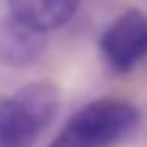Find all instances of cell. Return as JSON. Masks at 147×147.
Here are the masks:
<instances>
[{"instance_id":"cell-4","label":"cell","mask_w":147,"mask_h":147,"mask_svg":"<svg viewBox=\"0 0 147 147\" xmlns=\"http://www.w3.org/2000/svg\"><path fill=\"white\" fill-rule=\"evenodd\" d=\"M13 98L43 134L58 115L62 96H60V88L51 81H34L19 88L13 94Z\"/></svg>"},{"instance_id":"cell-2","label":"cell","mask_w":147,"mask_h":147,"mask_svg":"<svg viewBox=\"0 0 147 147\" xmlns=\"http://www.w3.org/2000/svg\"><path fill=\"white\" fill-rule=\"evenodd\" d=\"M98 47L115 73H130L147 58V15L139 9H128L105 28Z\"/></svg>"},{"instance_id":"cell-1","label":"cell","mask_w":147,"mask_h":147,"mask_svg":"<svg viewBox=\"0 0 147 147\" xmlns=\"http://www.w3.org/2000/svg\"><path fill=\"white\" fill-rule=\"evenodd\" d=\"M139 109L128 100L98 98L75 111L47 147H111L139 126Z\"/></svg>"},{"instance_id":"cell-6","label":"cell","mask_w":147,"mask_h":147,"mask_svg":"<svg viewBox=\"0 0 147 147\" xmlns=\"http://www.w3.org/2000/svg\"><path fill=\"white\" fill-rule=\"evenodd\" d=\"M38 136V128L13 96H0V147H32Z\"/></svg>"},{"instance_id":"cell-5","label":"cell","mask_w":147,"mask_h":147,"mask_svg":"<svg viewBox=\"0 0 147 147\" xmlns=\"http://www.w3.org/2000/svg\"><path fill=\"white\" fill-rule=\"evenodd\" d=\"M81 0H9L11 13L43 30L62 28L75 17Z\"/></svg>"},{"instance_id":"cell-3","label":"cell","mask_w":147,"mask_h":147,"mask_svg":"<svg viewBox=\"0 0 147 147\" xmlns=\"http://www.w3.org/2000/svg\"><path fill=\"white\" fill-rule=\"evenodd\" d=\"M47 30L34 26L15 13L0 19V62L11 68H24L43 55Z\"/></svg>"}]
</instances>
